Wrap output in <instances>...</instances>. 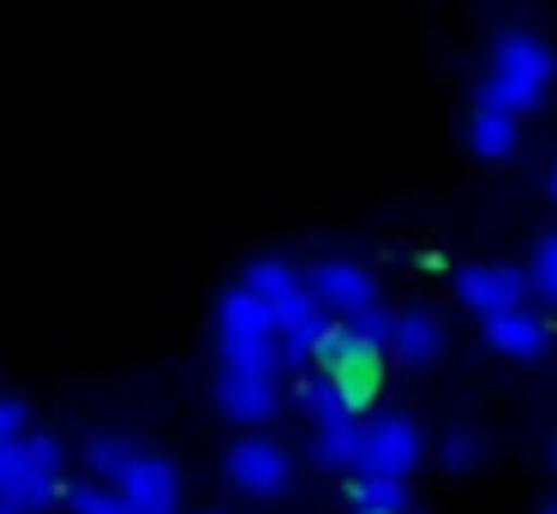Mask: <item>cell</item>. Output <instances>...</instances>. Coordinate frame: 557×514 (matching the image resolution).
I'll use <instances>...</instances> for the list:
<instances>
[{"label":"cell","mask_w":557,"mask_h":514,"mask_svg":"<svg viewBox=\"0 0 557 514\" xmlns=\"http://www.w3.org/2000/svg\"><path fill=\"white\" fill-rule=\"evenodd\" d=\"M30 430V406L18 401V394H0V442H13Z\"/></svg>","instance_id":"cell-20"},{"label":"cell","mask_w":557,"mask_h":514,"mask_svg":"<svg viewBox=\"0 0 557 514\" xmlns=\"http://www.w3.org/2000/svg\"><path fill=\"white\" fill-rule=\"evenodd\" d=\"M432 449L425 425L413 413H384V418H366V454L354 473H377V478H413Z\"/></svg>","instance_id":"cell-4"},{"label":"cell","mask_w":557,"mask_h":514,"mask_svg":"<svg viewBox=\"0 0 557 514\" xmlns=\"http://www.w3.org/2000/svg\"><path fill=\"white\" fill-rule=\"evenodd\" d=\"M552 84H557L552 36L533 30V24H509V30H497L492 48H485V72H480V96H473V102H497V108L528 120L545 108Z\"/></svg>","instance_id":"cell-1"},{"label":"cell","mask_w":557,"mask_h":514,"mask_svg":"<svg viewBox=\"0 0 557 514\" xmlns=\"http://www.w3.org/2000/svg\"><path fill=\"white\" fill-rule=\"evenodd\" d=\"M444 341H449V329H444V317H437L432 305H408V311H396V329H389V353H396L401 365H413V371L437 365V359H444Z\"/></svg>","instance_id":"cell-12"},{"label":"cell","mask_w":557,"mask_h":514,"mask_svg":"<svg viewBox=\"0 0 557 514\" xmlns=\"http://www.w3.org/2000/svg\"><path fill=\"white\" fill-rule=\"evenodd\" d=\"M0 514H25V509H13V502H0Z\"/></svg>","instance_id":"cell-23"},{"label":"cell","mask_w":557,"mask_h":514,"mask_svg":"<svg viewBox=\"0 0 557 514\" xmlns=\"http://www.w3.org/2000/svg\"><path fill=\"white\" fill-rule=\"evenodd\" d=\"M437 461H444V473H473V466L485 461V430L480 425H449L444 437H437Z\"/></svg>","instance_id":"cell-15"},{"label":"cell","mask_w":557,"mask_h":514,"mask_svg":"<svg viewBox=\"0 0 557 514\" xmlns=\"http://www.w3.org/2000/svg\"><path fill=\"white\" fill-rule=\"evenodd\" d=\"M480 341H485V353L509 359V365H528V359H545V347H552V317L521 299V305L485 311V317H480Z\"/></svg>","instance_id":"cell-7"},{"label":"cell","mask_w":557,"mask_h":514,"mask_svg":"<svg viewBox=\"0 0 557 514\" xmlns=\"http://www.w3.org/2000/svg\"><path fill=\"white\" fill-rule=\"evenodd\" d=\"M210 394H216L222 418H234V425H270V418L282 413V377L276 371L222 365L216 383H210Z\"/></svg>","instance_id":"cell-8"},{"label":"cell","mask_w":557,"mask_h":514,"mask_svg":"<svg viewBox=\"0 0 557 514\" xmlns=\"http://www.w3.org/2000/svg\"><path fill=\"white\" fill-rule=\"evenodd\" d=\"M528 287L545 311H557V234H545L528 258Z\"/></svg>","instance_id":"cell-18"},{"label":"cell","mask_w":557,"mask_h":514,"mask_svg":"<svg viewBox=\"0 0 557 514\" xmlns=\"http://www.w3.org/2000/svg\"><path fill=\"white\" fill-rule=\"evenodd\" d=\"M468 150L480 155V162H509V155L521 150V114H509V108H497V102H473Z\"/></svg>","instance_id":"cell-13"},{"label":"cell","mask_w":557,"mask_h":514,"mask_svg":"<svg viewBox=\"0 0 557 514\" xmlns=\"http://www.w3.org/2000/svg\"><path fill=\"white\" fill-rule=\"evenodd\" d=\"M354 335H360L366 347H377V353H389V329H396V311H384V305H366V311H354V317H342Z\"/></svg>","instance_id":"cell-19"},{"label":"cell","mask_w":557,"mask_h":514,"mask_svg":"<svg viewBox=\"0 0 557 514\" xmlns=\"http://www.w3.org/2000/svg\"><path fill=\"white\" fill-rule=\"evenodd\" d=\"M456 293L468 311H504V305H521V299H533L528 287V269H516V263H468V269L456 275Z\"/></svg>","instance_id":"cell-11"},{"label":"cell","mask_w":557,"mask_h":514,"mask_svg":"<svg viewBox=\"0 0 557 514\" xmlns=\"http://www.w3.org/2000/svg\"><path fill=\"white\" fill-rule=\"evenodd\" d=\"M222 466H228V485L240 497H258V502H276L294 485V454L276 437H240Z\"/></svg>","instance_id":"cell-5"},{"label":"cell","mask_w":557,"mask_h":514,"mask_svg":"<svg viewBox=\"0 0 557 514\" xmlns=\"http://www.w3.org/2000/svg\"><path fill=\"white\" fill-rule=\"evenodd\" d=\"M66 514H126V502L109 478L90 473L85 485H66Z\"/></svg>","instance_id":"cell-17"},{"label":"cell","mask_w":557,"mask_h":514,"mask_svg":"<svg viewBox=\"0 0 557 514\" xmlns=\"http://www.w3.org/2000/svg\"><path fill=\"white\" fill-rule=\"evenodd\" d=\"M109 485L121 490L126 514H181V497H186L181 466L162 461V454H145V449H138L133 461L109 478Z\"/></svg>","instance_id":"cell-6"},{"label":"cell","mask_w":557,"mask_h":514,"mask_svg":"<svg viewBox=\"0 0 557 514\" xmlns=\"http://www.w3.org/2000/svg\"><path fill=\"white\" fill-rule=\"evenodd\" d=\"M216 353H222V365L282 371V329L270 317V305L246 281H234L216 299Z\"/></svg>","instance_id":"cell-3"},{"label":"cell","mask_w":557,"mask_h":514,"mask_svg":"<svg viewBox=\"0 0 557 514\" xmlns=\"http://www.w3.org/2000/svg\"><path fill=\"white\" fill-rule=\"evenodd\" d=\"M306 287H312V299L330 311V317H354V311L377 305V275L366 269V263L354 258H324L306 269Z\"/></svg>","instance_id":"cell-10"},{"label":"cell","mask_w":557,"mask_h":514,"mask_svg":"<svg viewBox=\"0 0 557 514\" xmlns=\"http://www.w3.org/2000/svg\"><path fill=\"white\" fill-rule=\"evenodd\" d=\"M540 514H557V502H545V509H540Z\"/></svg>","instance_id":"cell-24"},{"label":"cell","mask_w":557,"mask_h":514,"mask_svg":"<svg viewBox=\"0 0 557 514\" xmlns=\"http://www.w3.org/2000/svg\"><path fill=\"white\" fill-rule=\"evenodd\" d=\"M133 454H138V442L121 437V430H90V437H85V466L97 478H114L126 461H133Z\"/></svg>","instance_id":"cell-16"},{"label":"cell","mask_w":557,"mask_h":514,"mask_svg":"<svg viewBox=\"0 0 557 514\" xmlns=\"http://www.w3.org/2000/svg\"><path fill=\"white\" fill-rule=\"evenodd\" d=\"M545 191H552V203H557V155H552V167H545Z\"/></svg>","instance_id":"cell-21"},{"label":"cell","mask_w":557,"mask_h":514,"mask_svg":"<svg viewBox=\"0 0 557 514\" xmlns=\"http://www.w3.org/2000/svg\"><path fill=\"white\" fill-rule=\"evenodd\" d=\"M342 497H348L354 514H408V490H401V478H377V473H348V485H342Z\"/></svg>","instance_id":"cell-14"},{"label":"cell","mask_w":557,"mask_h":514,"mask_svg":"<svg viewBox=\"0 0 557 514\" xmlns=\"http://www.w3.org/2000/svg\"><path fill=\"white\" fill-rule=\"evenodd\" d=\"M0 502H13L25 514L66 502V442L49 430H25V437L0 442Z\"/></svg>","instance_id":"cell-2"},{"label":"cell","mask_w":557,"mask_h":514,"mask_svg":"<svg viewBox=\"0 0 557 514\" xmlns=\"http://www.w3.org/2000/svg\"><path fill=\"white\" fill-rule=\"evenodd\" d=\"M366 454V418L354 406H330V413H312V430H306V461L318 473L348 478Z\"/></svg>","instance_id":"cell-9"},{"label":"cell","mask_w":557,"mask_h":514,"mask_svg":"<svg viewBox=\"0 0 557 514\" xmlns=\"http://www.w3.org/2000/svg\"><path fill=\"white\" fill-rule=\"evenodd\" d=\"M545 466H552V473H557V442H545Z\"/></svg>","instance_id":"cell-22"}]
</instances>
